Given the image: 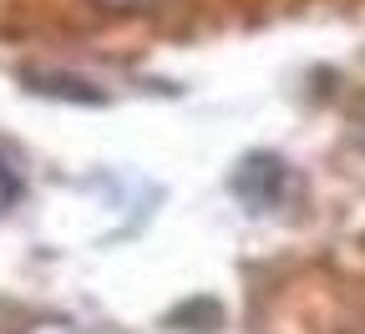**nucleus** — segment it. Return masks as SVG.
Masks as SVG:
<instances>
[{
  "label": "nucleus",
  "instance_id": "nucleus-1",
  "mask_svg": "<svg viewBox=\"0 0 365 334\" xmlns=\"http://www.w3.org/2000/svg\"><path fill=\"white\" fill-rule=\"evenodd\" d=\"M284 182H289V172H284L279 157L254 152V157H244L239 172H234V193H239L249 208H274V203H279V193H284Z\"/></svg>",
  "mask_w": 365,
  "mask_h": 334
},
{
  "label": "nucleus",
  "instance_id": "nucleus-2",
  "mask_svg": "<svg viewBox=\"0 0 365 334\" xmlns=\"http://www.w3.org/2000/svg\"><path fill=\"white\" fill-rule=\"evenodd\" d=\"M16 198H21V177H16L6 162H0V208H11Z\"/></svg>",
  "mask_w": 365,
  "mask_h": 334
},
{
  "label": "nucleus",
  "instance_id": "nucleus-3",
  "mask_svg": "<svg viewBox=\"0 0 365 334\" xmlns=\"http://www.w3.org/2000/svg\"><path fill=\"white\" fill-rule=\"evenodd\" d=\"M31 334H81L76 324H66V319H56V324H36Z\"/></svg>",
  "mask_w": 365,
  "mask_h": 334
},
{
  "label": "nucleus",
  "instance_id": "nucleus-4",
  "mask_svg": "<svg viewBox=\"0 0 365 334\" xmlns=\"http://www.w3.org/2000/svg\"><path fill=\"white\" fill-rule=\"evenodd\" d=\"M97 6H102V11H137L143 0H97Z\"/></svg>",
  "mask_w": 365,
  "mask_h": 334
}]
</instances>
